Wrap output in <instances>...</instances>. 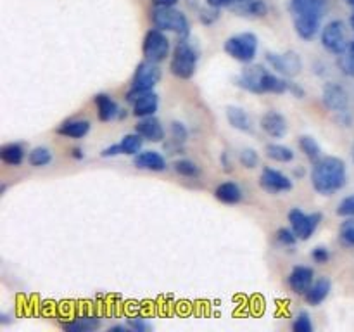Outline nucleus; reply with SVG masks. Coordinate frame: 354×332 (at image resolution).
Instances as JSON below:
<instances>
[{
    "mask_svg": "<svg viewBox=\"0 0 354 332\" xmlns=\"http://www.w3.org/2000/svg\"><path fill=\"white\" fill-rule=\"evenodd\" d=\"M265 61L272 66V69H275L279 75L287 76V78H292L297 76L303 69V61L297 55V52L287 50V52H266Z\"/></svg>",
    "mask_w": 354,
    "mask_h": 332,
    "instance_id": "9b49d317",
    "label": "nucleus"
},
{
    "mask_svg": "<svg viewBox=\"0 0 354 332\" xmlns=\"http://www.w3.org/2000/svg\"><path fill=\"white\" fill-rule=\"evenodd\" d=\"M294 30L303 40H313L322 28V19L327 12V0H290Z\"/></svg>",
    "mask_w": 354,
    "mask_h": 332,
    "instance_id": "f03ea898",
    "label": "nucleus"
},
{
    "mask_svg": "<svg viewBox=\"0 0 354 332\" xmlns=\"http://www.w3.org/2000/svg\"><path fill=\"white\" fill-rule=\"evenodd\" d=\"M221 9L218 7H204V9H199V21L204 24V26H211V24L216 23L221 16Z\"/></svg>",
    "mask_w": 354,
    "mask_h": 332,
    "instance_id": "f704fd0d",
    "label": "nucleus"
},
{
    "mask_svg": "<svg viewBox=\"0 0 354 332\" xmlns=\"http://www.w3.org/2000/svg\"><path fill=\"white\" fill-rule=\"evenodd\" d=\"M258 47L259 40L254 33L251 31H244V33L232 35L230 38H227L223 48L232 59L239 62H244V64H251L252 61L258 55Z\"/></svg>",
    "mask_w": 354,
    "mask_h": 332,
    "instance_id": "0eeeda50",
    "label": "nucleus"
},
{
    "mask_svg": "<svg viewBox=\"0 0 354 332\" xmlns=\"http://www.w3.org/2000/svg\"><path fill=\"white\" fill-rule=\"evenodd\" d=\"M346 2H348L351 7H354V0H346Z\"/></svg>",
    "mask_w": 354,
    "mask_h": 332,
    "instance_id": "603ef678",
    "label": "nucleus"
},
{
    "mask_svg": "<svg viewBox=\"0 0 354 332\" xmlns=\"http://www.w3.org/2000/svg\"><path fill=\"white\" fill-rule=\"evenodd\" d=\"M128 327V325H127ZM127 327H124V325H113V327H109V331H127Z\"/></svg>",
    "mask_w": 354,
    "mask_h": 332,
    "instance_id": "09e8293b",
    "label": "nucleus"
},
{
    "mask_svg": "<svg viewBox=\"0 0 354 332\" xmlns=\"http://www.w3.org/2000/svg\"><path fill=\"white\" fill-rule=\"evenodd\" d=\"M237 85L251 93H286L289 92V82L282 76H277L265 69L263 66L254 64L242 69L237 76Z\"/></svg>",
    "mask_w": 354,
    "mask_h": 332,
    "instance_id": "7ed1b4c3",
    "label": "nucleus"
},
{
    "mask_svg": "<svg viewBox=\"0 0 354 332\" xmlns=\"http://www.w3.org/2000/svg\"><path fill=\"white\" fill-rule=\"evenodd\" d=\"M135 131L140 133L145 140L151 142H162L165 138V127L161 124V121L158 120L156 116H147V118H140L138 123L135 124Z\"/></svg>",
    "mask_w": 354,
    "mask_h": 332,
    "instance_id": "dca6fc26",
    "label": "nucleus"
},
{
    "mask_svg": "<svg viewBox=\"0 0 354 332\" xmlns=\"http://www.w3.org/2000/svg\"><path fill=\"white\" fill-rule=\"evenodd\" d=\"M151 17L154 28H159L162 31H171L178 38L190 37L189 17L180 12V10H176L175 7H154Z\"/></svg>",
    "mask_w": 354,
    "mask_h": 332,
    "instance_id": "39448f33",
    "label": "nucleus"
},
{
    "mask_svg": "<svg viewBox=\"0 0 354 332\" xmlns=\"http://www.w3.org/2000/svg\"><path fill=\"white\" fill-rule=\"evenodd\" d=\"M287 282H289V287L292 293L304 296L308 293V289L311 287V284L315 282V270L306 265H296L290 270Z\"/></svg>",
    "mask_w": 354,
    "mask_h": 332,
    "instance_id": "4468645a",
    "label": "nucleus"
},
{
    "mask_svg": "<svg viewBox=\"0 0 354 332\" xmlns=\"http://www.w3.org/2000/svg\"><path fill=\"white\" fill-rule=\"evenodd\" d=\"M330 289H332L330 280H328L327 277H322V279H318L317 282L311 284L308 293L304 294V299H306V303L311 304V306H318V304H322L325 299H327L328 294H330Z\"/></svg>",
    "mask_w": 354,
    "mask_h": 332,
    "instance_id": "412c9836",
    "label": "nucleus"
},
{
    "mask_svg": "<svg viewBox=\"0 0 354 332\" xmlns=\"http://www.w3.org/2000/svg\"><path fill=\"white\" fill-rule=\"evenodd\" d=\"M320 42L322 45H324L325 50H328L330 54H337V55L344 54L349 47V42L344 33V23L335 19L325 24V26L322 28Z\"/></svg>",
    "mask_w": 354,
    "mask_h": 332,
    "instance_id": "1a4fd4ad",
    "label": "nucleus"
},
{
    "mask_svg": "<svg viewBox=\"0 0 354 332\" xmlns=\"http://www.w3.org/2000/svg\"><path fill=\"white\" fill-rule=\"evenodd\" d=\"M294 332H313V322L308 311H299L292 322Z\"/></svg>",
    "mask_w": 354,
    "mask_h": 332,
    "instance_id": "72a5a7b5",
    "label": "nucleus"
},
{
    "mask_svg": "<svg viewBox=\"0 0 354 332\" xmlns=\"http://www.w3.org/2000/svg\"><path fill=\"white\" fill-rule=\"evenodd\" d=\"M339 235H341L342 244L349 246V248H354V216L348 218V220L341 225Z\"/></svg>",
    "mask_w": 354,
    "mask_h": 332,
    "instance_id": "c9c22d12",
    "label": "nucleus"
},
{
    "mask_svg": "<svg viewBox=\"0 0 354 332\" xmlns=\"http://www.w3.org/2000/svg\"><path fill=\"white\" fill-rule=\"evenodd\" d=\"M100 325H102V320L97 315H80V317H75L73 320L64 322L62 329L66 332H90L97 331Z\"/></svg>",
    "mask_w": 354,
    "mask_h": 332,
    "instance_id": "aec40b11",
    "label": "nucleus"
},
{
    "mask_svg": "<svg viewBox=\"0 0 354 332\" xmlns=\"http://www.w3.org/2000/svg\"><path fill=\"white\" fill-rule=\"evenodd\" d=\"M261 128L273 138H282L287 133V120L279 111H268L261 118Z\"/></svg>",
    "mask_w": 354,
    "mask_h": 332,
    "instance_id": "f3484780",
    "label": "nucleus"
},
{
    "mask_svg": "<svg viewBox=\"0 0 354 332\" xmlns=\"http://www.w3.org/2000/svg\"><path fill=\"white\" fill-rule=\"evenodd\" d=\"M349 23H351V28L354 30V14L351 16V19H349Z\"/></svg>",
    "mask_w": 354,
    "mask_h": 332,
    "instance_id": "3c124183",
    "label": "nucleus"
},
{
    "mask_svg": "<svg viewBox=\"0 0 354 332\" xmlns=\"http://www.w3.org/2000/svg\"><path fill=\"white\" fill-rule=\"evenodd\" d=\"M28 163H30L31 166H35V168H44V166H48L52 163L50 149L41 147V145L31 149L30 154H28Z\"/></svg>",
    "mask_w": 354,
    "mask_h": 332,
    "instance_id": "c756f323",
    "label": "nucleus"
},
{
    "mask_svg": "<svg viewBox=\"0 0 354 332\" xmlns=\"http://www.w3.org/2000/svg\"><path fill=\"white\" fill-rule=\"evenodd\" d=\"M289 92L292 93L294 97H297V99H303L304 93H306L303 86H299L297 83H292V82H289Z\"/></svg>",
    "mask_w": 354,
    "mask_h": 332,
    "instance_id": "c03bdc74",
    "label": "nucleus"
},
{
    "mask_svg": "<svg viewBox=\"0 0 354 332\" xmlns=\"http://www.w3.org/2000/svg\"><path fill=\"white\" fill-rule=\"evenodd\" d=\"M128 329H131V331L135 332H144V331H149L151 329V324L149 322H145V318L142 317H131L128 318Z\"/></svg>",
    "mask_w": 354,
    "mask_h": 332,
    "instance_id": "a19ab883",
    "label": "nucleus"
},
{
    "mask_svg": "<svg viewBox=\"0 0 354 332\" xmlns=\"http://www.w3.org/2000/svg\"><path fill=\"white\" fill-rule=\"evenodd\" d=\"M6 190H7V185H6V183H2V189H0V194H3V192H6Z\"/></svg>",
    "mask_w": 354,
    "mask_h": 332,
    "instance_id": "8fccbe9b",
    "label": "nucleus"
},
{
    "mask_svg": "<svg viewBox=\"0 0 354 332\" xmlns=\"http://www.w3.org/2000/svg\"><path fill=\"white\" fill-rule=\"evenodd\" d=\"M297 142H299V149L306 154V158L311 163H317L322 158V147L313 137H310V135H301Z\"/></svg>",
    "mask_w": 354,
    "mask_h": 332,
    "instance_id": "cd10ccee",
    "label": "nucleus"
},
{
    "mask_svg": "<svg viewBox=\"0 0 354 332\" xmlns=\"http://www.w3.org/2000/svg\"><path fill=\"white\" fill-rule=\"evenodd\" d=\"M133 114L137 118H147L154 116L159 109V95L152 90V92L142 93L138 99H135L133 102Z\"/></svg>",
    "mask_w": 354,
    "mask_h": 332,
    "instance_id": "a211bd4d",
    "label": "nucleus"
},
{
    "mask_svg": "<svg viewBox=\"0 0 354 332\" xmlns=\"http://www.w3.org/2000/svg\"><path fill=\"white\" fill-rule=\"evenodd\" d=\"M69 154H71V158H75V159H83V158H85V152H83L82 147H73Z\"/></svg>",
    "mask_w": 354,
    "mask_h": 332,
    "instance_id": "de8ad7c7",
    "label": "nucleus"
},
{
    "mask_svg": "<svg viewBox=\"0 0 354 332\" xmlns=\"http://www.w3.org/2000/svg\"><path fill=\"white\" fill-rule=\"evenodd\" d=\"M133 165L138 169H147V172H165L168 168L166 158L158 151H140L133 156Z\"/></svg>",
    "mask_w": 354,
    "mask_h": 332,
    "instance_id": "2eb2a0df",
    "label": "nucleus"
},
{
    "mask_svg": "<svg viewBox=\"0 0 354 332\" xmlns=\"http://www.w3.org/2000/svg\"><path fill=\"white\" fill-rule=\"evenodd\" d=\"M173 169H175L178 175L187 176V178H197L201 175V168L190 159H176L173 163Z\"/></svg>",
    "mask_w": 354,
    "mask_h": 332,
    "instance_id": "7c9ffc66",
    "label": "nucleus"
},
{
    "mask_svg": "<svg viewBox=\"0 0 354 332\" xmlns=\"http://www.w3.org/2000/svg\"><path fill=\"white\" fill-rule=\"evenodd\" d=\"M169 135H171V140L175 144L182 145L189 138V128L182 121H171V124H169Z\"/></svg>",
    "mask_w": 354,
    "mask_h": 332,
    "instance_id": "473e14b6",
    "label": "nucleus"
},
{
    "mask_svg": "<svg viewBox=\"0 0 354 332\" xmlns=\"http://www.w3.org/2000/svg\"><path fill=\"white\" fill-rule=\"evenodd\" d=\"M162 73L159 69L158 62H152L145 59L144 62L137 66L135 69L133 80H131V86L127 92V100L128 102H133L135 99L142 95L145 92H152L154 86L158 85L159 80H161Z\"/></svg>",
    "mask_w": 354,
    "mask_h": 332,
    "instance_id": "423d86ee",
    "label": "nucleus"
},
{
    "mask_svg": "<svg viewBox=\"0 0 354 332\" xmlns=\"http://www.w3.org/2000/svg\"><path fill=\"white\" fill-rule=\"evenodd\" d=\"M92 124L88 120H66L59 124L57 133L66 138H83L90 131Z\"/></svg>",
    "mask_w": 354,
    "mask_h": 332,
    "instance_id": "4be33fe9",
    "label": "nucleus"
},
{
    "mask_svg": "<svg viewBox=\"0 0 354 332\" xmlns=\"http://www.w3.org/2000/svg\"><path fill=\"white\" fill-rule=\"evenodd\" d=\"M169 40L166 37V31L159 30V28H152L145 33L144 38V55L147 61L152 62H162L169 55Z\"/></svg>",
    "mask_w": 354,
    "mask_h": 332,
    "instance_id": "9d476101",
    "label": "nucleus"
},
{
    "mask_svg": "<svg viewBox=\"0 0 354 332\" xmlns=\"http://www.w3.org/2000/svg\"><path fill=\"white\" fill-rule=\"evenodd\" d=\"M337 214L342 218H353L354 216V194L344 197L337 206Z\"/></svg>",
    "mask_w": 354,
    "mask_h": 332,
    "instance_id": "58836bf2",
    "label": "nucleus"
},
{
    "mask_svg": "<svg viewBox=\"0 0 354 332\" xmlns=\"http://www.w3.org/2000/svg\"><path fill=\"white\" fill-rule=\"evenodd\" d=\"M24 156H26V151H24L23 144H17V142H10V144L0 147V159L7 166H21Z\"/></svg>",
    "mask_w": 354,
    "mask_h": 332,
    "instance_id": "393cba45",
    "label": "nucleus"
},
{
    "mask_svg": "<svg viewBox=\"0 0 354 332\" xmlns=\"http://www.w3.org/2000/svg\"><path fill=\"white\" fill-rule=\"evenodd\" d=\"M348 182L346 163L337 156H324L313 163L311 169V185L322 196L337 192Z\"/></svg>",
    "mask_w": 354,
    "mask_h": 332,
    "instance_id": "f257e3e1",
    "label": "nucleus"
},
{
    "mask_svg": "<svg viewBox=\"0 0 354 332\" xmlns=\"http://www.w3.org/2000/svg\"><path fill=\"white\" fill-rule=\"evenodd\" d=\"M97 106V114H99L100 121H111L114 118H118L120 114V106L116 104V100L111 99V95L107 93H97L95 99H93Z\"/></svg>",
    "mask_w": 354,
    "mask_h": 332,
    "instance_id": "5701e85b",
    "label": "nucleus"
},
{
    "mask_svg": "<svg viewBox=\"0 0 354 332\" xmlns=\"http://www.w3.org/2000/svg\"><path fill=\"white\" fill-rule=\"evenodd\" d=\"M322 100H324L325 107L334 113H344L349 107V95L344 90V86L339 83H327L324 86V93H322Z\"/></svg>",
    "mask_w": 354,
    "mask_h": 332,
    "instance_id": "f8f14e48",
    "label": "nucleus"
},
{
    "mask_svg": "<svg viewBox=\"0 0 354 332\" xmlns=\"http://www.w3.org/2000/svg\"><path fill=\"white\" fill-rule=\"evenodd\" d=\"M259 185H261L265 190H268V192L280 194L292 189L294 183L292 180H290V176H287L286 173L273 168H265L263 169L261 176H259Z\"/></svg>",
    "mask_w": 354,
    "mask_h": 332,
    "instance_id": "ddd939ff",
    "label": "nucleus"
},
{
    "mask_svg": "<svg viewBox=\"0 0 354 332\" xmlns=\"http://www.w3.org/2000/svg\"><path fill=\"white\" fill-rule=\"evenodd\" d=\"M244 2H248V0H206L207 6L218 7V9H223V7H232L234 9V7L241 6Z\"/></svg>",
    "mask_w": 354,
    "mask_h": 332,
    "instance_id": "79ce46f5",
    "label": "nucleus"
},
{
    "mask_svg": "<svg viewBox=\"0 0 354 332\" xmlns=\"http://www.w3.org/2000/svg\"><path fill=\"white\" fill-rule=\"evenodd\" d=\"M330 251H328L327 248H324V246H318V248H315L313 251H311V259H313L315 263H318V265H325V263H328V259H330Z\"/></svg>",
    "mask_w": 354,
    "mask_h": 332,
    "instance_id": "ea45409f",
    "label": "nucleus"
},
{
    "mask_svg": "<svg viewBox=\"0 0 354 332\" xmlns=\"http://www.w3.org/2000/svg\"><path fill=\"white\" fill-rule=\"evenodd\" d=\"M197 62H199V50L189 42V38H180L173 50L169 71L180 80H190L196 75Z\"/></svg>",
    "mask_w": 354,
    "mask_h": 332,
    "instance_id": "20e7f679",
    "label": "nucleus"
},
{
    "mask_svg": "<svg viewBox=\"0 0 354 332\" xmlns=\"http://www.w3.org/2000/svg\"><path fill=\"white\" fill-rule=\"evenodd\" d=\"M220 163H221V166H223L225 172L227 173L232 172V165H230V159H228V152H221Z\"/></svg>",
    "mask_w": 354,
    "mask_h": 332,
    "instance_id": "a18cd8bd",
    "label": "nucleus"
},
{
    "mask_svg": "<svg viewBox=\"0 0 354 332\" xmlns=\"http://www.w3.org/2000/svg\"><path fill=\"white\" fill-rule=\"evenodd\" d=\"M120 154H123L120 142H118V144H113V145H107V147L102 149V152H100V156H102V158H114V156H120Z\"/></svg>",
    "mask_w": 354,
    "mask_h": 332,
    "instance_id": "37998d69",
    "label": "nucleus"
},
{
    "mask_svg": "<svg viewBox=\"0 0 354 332\" xmlns=\"http://www.w3.org/2000/svg\"><path fill=\"white\" fill-rule=\"evenodd\" d=\"M180 0H152L154 7H175Z\"/></svg>",
    "mask_w": 354,
    "mask_h": 332,
    "instance_id": "49530a36",
    "label": "nucleus"
},
{
    "mask_svg": "<svg viewBox=\"0 0 354 332\" xmlns=\"http://www.w3.org/2000/svg\"><path fill=\"white\" fill-rule=\"evenodd\" d=\"M353 159H354V149H353Z\"/></svg>",
    "mask_w": 354,
    "mask_h": 332,
    "instance_id": "864d4df0",
    "label": "nucleus"
},
{
    "mask_svg": "<svg viewBox=\"0 0 354 332\" xmlns=\"http://www.w3.org/2000/svg\"><path fill=\"white\" fill-rule=\"evenodd\" d=\"M120 145H121V151H123V154L135 156L142 151V145H144V137H142L140 133H137V131H135V133H127L120 140Z\"/></svg>",
    "mask_w": 354,
    "mask_h": 332,
    "instance_id": "c85d7f7f",
    "label": "nucleus"
},
{
    "mask_svg": "<svg viewBox=\"0 0 354 332\" xmlns=\"http://www.w3.org/2000/svg\"><path fill=\"white\" fill-rule=\"evenodd\" d=\"M266 156H268L272 161H277V163H290L294 161V158H296V152L292 151L290 147H287V145L283 144H268L265 149Z\"/></svg>",
    "mask_w": 354,
    "mask_h": 332,
    "instance_id": "a878e982",
    "label": "nucleus"
},
{
    "mask_svg": "<svg viewBox=\"0 0 354 332\" xmlns=\"http://www.w3.org/2000/svg\"><path fill=\"white\" fill-rule=\"evenodd\" d=\"M287 218L290 221V228L299 241H308V239L313 237L322 223V213H304L299 208H292Z\"/></svg>",
    "mask_w": 354,
    "mask_h": 332,
    "instance_id": "6e6552de",
    "label": "nucleus"
},
{
    "mask_svg": "<svg viewBox=\"0 0 354 332\" xmlns=\"http://www.w3.org/2000/svg\"><path fill=\"white\" fill-rule=\"evenodd\" d=\"M227 120L232 128L242 131V133H254V123H252L251 116L245 113L242 107L228 106L227 107Z\"/></svg>",
    "mask_w": 354,
    "mask_h": 332,
    "instance_id": "6ab92c4d",
    "label": "nucleus"
},
{
    "mask_svg": "<svg viewBox=\"0 0 354 332\" xmlns=\"http://www.w3.org/2000/svg\"><path fill=\"white\" fill-rule=\"evenodd\" d=\"M339 68L344 75L348 76H354V40L349 42V47L344 54L339 55V61H337Z\"/></svg>",
    "mask_w": 354,
    "mask_h": 332,
    "instance_id": "2f4dec72",
    "label": "nucleus"
},
{
    "mask_svg": "<svg viewBox=\"0 0 354 332\" xmlns=\"http://www.w3.org/2000/svg\"><path fill=\"white\" fill-rule=\"evenodd\" d=\"M239 161H241V165L244 166V168L252 169V168H256V166H258L259 156H258V152L254 151V149L245 147V149H242V152L239 154Z\"/></svg>",
    "mask_w": 354,
    "mask_h": 332,
    "instance_id": "e433bc0d",
    "label": "nucleus"
},
{
    "mask_svg": "<svg viewBox=\"0 0 354 332\" xmlns=\"http://www.w3.org/2000/svg\"><path fill=\"white\" fill-rule=\"evenodd\" d=\"M242 196H244V192L237 182H223L214 189V197L225 204L241 203Z\"/></svg>",
    "mask_w": 354,
    "mask_h": 332,
    "instance_id": "b1692460",
    "label": "nucleus"
},
{
    "mask_svg": "<svg viewBox=\"0 0 354 332\" xmlns=\"http://www.w3.org/2000/svg\"><path fill=\"white\" fill-rule=\"evenodd\" d=\"M239 14L242 16H251V17H261L268 14V6L265 0H248V2L241 3V6L234 7Z\"/></svg>",
    "mask_w": 354,
    "mask_h": 332,
    "instance_id": "bb28decb",
    "label": "nucleus"
},
{
    "mask_svg": "<svg viewBox=\"0 0 354 332\" xmlns=\"http://www.w3.org/2000/svg\"><path fill=\"white\" fill-rule=\"evenodd\" d=\"M277 241L280 242V244L287 246V248H294V246L297 244V235L294 234L292 228H287V227H282L277 230Z\"/></svg>",
    "mask_w": 354,
    "mask_h": 332,
    "instance_id": "4c0bfd02",
    "label": "nucleus"
}]
</instances>
